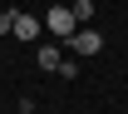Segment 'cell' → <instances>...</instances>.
<instances>
[{
  "mask_svg": "<svg viewBox=\"0 0 128 114\" xmlns=\"http://www.w3.org/2000/svg\"><path fill=\"white\" fill-rule=\"evenodd\" d=\"M0 35H15V10H0Z\"/></svg>",
  "mask_w": 128,
  "mask_h": 114,
  "instance_id": "obj_6",
  "label": "cell"
},
{
  "mask_svg": "<svg viewBox=\"0 0 128 114\" xmlns=\"http://www.w3.org/2000/svg\"><path fill=\"white\" fill-rule=\"evenodd\" d=\"M98 50H104V35L98 30H79L74 35V55H98Z\"/></svg>",
  "mask_w": 128,
  "mask_h": 114,
  "instance_id": "obj_3",
  "label": "cell"
},
{
  "mask_svg": "<svg viewBox=\"0 0 128 114\" xmlns=\"http://www.w3.org/2000/svg\"><path fill=\"white\" fill-rule=\"evenodd\" d=\"M34 60H40V69H59V65H64V60H59V45H40Z\"/></svg>",
  "mask_w": 128,
  "mask_h": 114,
  "instance_id": "obj_4",
  "label": "cell"
},
{
  "mask_svg": "<svg viewBox=\"0 0 128 114\" xmlns=\"http://www.w3.org/2000/svg\"><path fill=\"white\" fill-rule=\"evenodd\" d=\"M40 30H44V25H40L34 15H25V10H15V35H20V40H30V45H34V40H40Z\"/></svg>",
  "mask_w": 128,
  "mask_h": 114,
  "instance_id": "obj_2",
  "label": "cell"
},
{
  "mask_svg": "<svg viewBox=\"0 0 128 114\" xmlns=\"http://www.w3.org/2000/svg\"><path fill=\"white\" fill-rule=\"evenodd\" d=\"M74 25H79V20H74V10H69V5H54V10L44 15V30L59 35V40H69V45H74V35H79Z\"/></svg>",
  "mask_w": 128,
  "mask_h": 114,
  "instance_id": "obj_1",
  "label": "cell"
},
{
  "mask_svg": "<svg viewBox=\"0 0 128 114\" xmlns=\"http://www.w3.org/2000/svg\"><path fill=\"white\" fill-rule=\"evenodd\" d=\"M69 10H74V20H89V15H94V0H74Z\"/></svg>",
  "mask_w": 128,
  "mask_h": 114,
  "instance_id": "obj_5",
  "label": "cell"
}]
</instances>
